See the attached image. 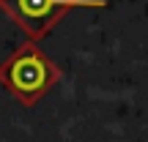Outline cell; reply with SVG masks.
Instances as JSON below:
<instances>
[{
  "instance_id": "6da1fadb",
  "label": "cell",
  "mask_w": 148,
  "mask_h": 142,
  "mask_svg": "<svg viewBox=\"0 0 148 142\" xmlns=\"http://www.w3.org/2000/svg\"><path fill=\"white\" fill-rule=\"evenodd\" d=\"M60 71L36 44H25L19 47L3 66H0V85L8 93H14L19 101L33 104L38 101L55 82H58Z\"/></svg>"
},
{
  "instance_id": "7a4b0ae2",
  "label": "cell",
  "mask_w": 148,
  "mask_h": 142,
  "mask_svg": "<svg viewBox=\"0 0 148 142\" xmlns=\"http://www.w3.org/2000/svg\"><path fill=\"white\" fill-rule=\"evenodd\" d=\"M74 5H101V0H0L5 16L16 22L33 41L47 36Z\"/></svg>"
}]
</instances>
